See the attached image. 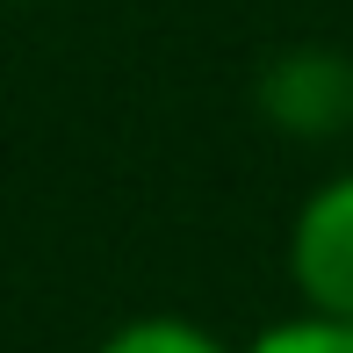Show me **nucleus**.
I'll return each instance as SVG.
<instances>
[{"instance_id":"1","label":"nucleus","mask_w":353,"mask_h":353,"mask_svg":"<svg viewBox=\"0 0 353 353\" xmlns=\"http://www.w3.org/2000/svg\"><path fill=\"white\" fill-rule=\"evenodd\" d=\"M252 101L281 137L325 144V137L353 130V58L332 51V43H288L260 65Z\"/></svg>"},{"instance_id":"2","label":"nucleus","mask_w":353,"mask_h":353,"mask_svg":"<svg viewBox=\"0 0 353 353\" xmlns=\"http://www.w3.org/2000/svg\"><path fill=\"white\" fill-rule=\"evenodd\" d=\"M288 288L303 310L353 325V166L303 195L288 223Z\"/></svg>"},{"instance_id":"3","label":"nucleus","mask_w":353,"mask_h":353,"mask_svg":"<svg viewBox=\"0 0 353 353\" xmlns=\"http://www.w3.org/2000/svg\"><path fill=\"white\" fill-rule=\"evenodd\" d=\"M94 353H238V346H223L210 325H195V317L144 310V317H130V325H116Z\"/></svg>"},{"instance_id":"4","label":"nucleus","mask_w":353,"mask_h":353,"mask_svg":"<svg viewBox=\"0 0 353 353\" xmlns=\"http://www.w3.org/2000/svg\"><path fill=\"white\" fill-rule=\"evenodd\" d=\"M238 353H353V325L296 310V317H281V325L252 332V346H238Z\"/></svg>"}]
</instances>
